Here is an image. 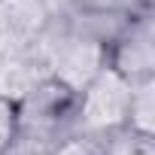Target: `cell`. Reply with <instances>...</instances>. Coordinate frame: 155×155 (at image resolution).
<instances>
[{
	"instance_id": "obj_2",
	"label": "cell",
	"mask_w": 155,
	"mask_h": 155,
	"mask_svg": "<svg viewBox=\"0 0 155 155\" xmlns=\"http://www.w3.org/2000/svg\"><path fill=\"white\" fill-rule=\"evenodd\" d=\"M128 101H131V82L125 76L104 64L94 79L76 94V113H73V134L104 140L107 134L128 125Z\"/></svg>"
},
{
	"instance_id": "obj_8",
	"label": "cell",
	"mask_w": 155,
	"mask_h": 155,
	"mask_svg": "<svg viewBox=\"0 0 155 155\" xmlns=\"http://www.w3.org/2000/svg\"><path fill=\"white\" fill-rule=\"evenodd\" d=\"M15 122H18V110L9 97L0 94V155L6 152V146L15 137Z\"/></svg>"
},
{
	"instance_id": "obj_4",
	"label": "cell",
	"mask_w": 155,
	"mask_h": 155,
	"mask_svg": "<svg viewBox=\"0 0 155 155\" xmlns=\"http://www.w3.org/2000/svg\"><path fill=\"white\" fill-rule=\"evenodd\" d=\"M49 21V0H0V58L34 49Z\"/></svg>"
},
{
	"instance_id": "obj_10",
	"label": "cell",
	"mask_w": 155,
	"mask_h": 155,
	"mask_svg": "<svg viewBox=\"0 0 155 155\" xmlns=\"http://www.w3.org/2000/svg\"><path fill=\"white\" fill-rule=\"evenodd\" d=\"M125 12H143V9H152V0H119Z\"/></svg>"
},
{
	"instance_id": "obj_9",
	"label": "cell",
	"mask_w": 155,
	"mask_h": 155,
	"mask_svg": "<svg viewBox=\"0 0 155 155\" xmlns=\"http://www.w3.org/2000/svg\"><path fill=\"white\" fill-rule=\"evenodd\" d=\"M49 155H97V143L88 137H79V134H70V137L58 140Z\"/></svg>"
},
{
	"instance_id": "obj_1",
	"label": "cell",
	"mask_w": 155,
	"mask_h": 155,
	"mask_svg": "<svg viewBox=\"0 0 155 155\" xmlns=\"http://www.w3.org/2000/svg\"><path fill=\"white\" fill-rule=\"evenodd\" d=\"M37 49L46 61L49 76L55 82H61L64 88H70L73 94H79L94 79V73L107 64V55H110L107 43H101L91 34L76 31L55 12H52V21H49L46 34L40 37Z\"/></svg>"
},
{
	"instance_id": "obj_3",
	"label": "cell",
	"mask_w": 155,
	"mask_h": 155,
	"mask_svg": "<svg viewBox=\"0 0 155 155\" xmlns=\"http://www.w3.org/2000/svg\"><path fill=\"white\" fill-rule=\"evenodd\" d=\"M107 64L116 67L128 82L155 76V28H152V9L134 12L119 37L110 43Z\"/></svg>"
},
{
	"instance_id": "obj_5",
	"label": "cell",
	"mask_w": 155,
	"mask_h": 155,
	"mask_svg": "<svg viewBox=\"0 0 155 155\" xmlns=\"http://www.w3.org/2000/svg\"><path fill=\"white\" fill-rule=\"evenodd\" d=\"M46 79H52V76H49L46 61H43V55H40L37 46L28 49V52H18V55L0 58V94L9 97L12 104L25 101Z\"/></svg>"
},
{
	"instance_id": "obj_6",
	"label": "cell",
	"mask_w": 155,
	"mask_h": 155,
	"mask_svg": "<svg viewBox=\"0 0 155 155\" xmlns=\"http://www.w3.org/2000/svg\"><path fill=\"white\" fill-rule=\"evenodd\" d=\"M128 128L155 134V76L131 82V101H128Z\"/></svg>"
},
{
	"instance_id": "obj_7",
	"label": "cell",
	"mask_w": 155,
	"mask_h": 155,
	"mask_svg": "<svg viewBox=\"0 0 155 155\" xmlns=\"http://www.w3.org/2000/svg\"><path fill=\"white\" fill-rule=\"evenodd\" d=\"M97 155H155V140L152 134L134 131V128H119L97 140Z\"/></svg>"
}]
</instances>
